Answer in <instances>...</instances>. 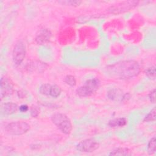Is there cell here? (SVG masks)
Masks as SVG:
<instances>
[{
	"mask_svg": "<svg viewBox=\"0 0 156 156\" xmlns=\"http://www.w3.org/2000/svg\"><path fill=\"white\" fill-rule=\"evenodd\" d=\"M140 72V65L134 60L121 61L105 68V73L108 76L116 79L133 78L138 75Z\"/></svg>",
	"mask_w": 156,
	"mask_h": 156,
	"instance_id": "obj_1",
	"label": "cell"
},
{
	"mask_svg": "<svg viewBox=\"0 0 156 156\" xmlns=\"http://www.w3.org/2000/svg\"><path fill=\"white\" fill-rule=\"evenodd\" d=\"M52 122L63 133L69 135L73 129V125L69 118L62 113H55L51 116Z\"/></svg>",
	"mask_w": 156,
	"mask_h": 156,
	"instance_id": "obj_2",
	"label": "cell"
},
{
	"mask_svg": "<svg viewBox=\"0 0 156 156\" xmlns=\"http://www.w3.org/2000/svg\"><path fill=\"white\" fill-rule=\"evenodd\" d=\"M99 86L100 81L98 79H90L76 90V93L80 97H88L94 94L99 89Z\"/></svg>",
	"mask_w": 156,
	"mask_h": 156,
	"instance_id": "obj_3",
	"label": "cell"
},
{
	"mask_svg": "<svg viewBox=\"0 0 156 156\" xmlns=\"http://www.w3.org/2000/svg\"><path fill=\"white\" fill-rule=\"evenodd\" d=\"M30 129V125L25 121H14L8 124L5 127V131L13 135H21L27 132Z\"/></svg>",
	"mask_w": 156,
	"mask_h": 156,
	"instance_id": "obj_4",
	"label": "cell"
},
{
	"mask_svg": "<svg viewBox=\"0 0 156 156\" xmlns=\"http://www.w3.org/2000/svg\"><path fill=\"white\" fill-rule=\"evenodd\" d=\"M26 56V46L23 41H18L15 45L13 52V61L16 65H20Z\"/></svg>",
	"mask_w": 156,
	"mask_h": 156,
	"instance_id": "obj_5",
	"label": "cell"
},
{
	"mask_svg": "<svg viewBox=\"0 0 156 156\" xmlns=\"http://www.w3.org/2000/svg\"><path fill=\"white\" fill-rule=\"evenodd\" d=\"M99 143L93 139H86L80 141L76 146L77 151L82 152H91L98 149Z\"/></svg>",
	"mask_w": 156,
	"mask_h": 156,
	"instance_id": "obj_6",
	"label": "cell"
},
{
	"mask_svg": "<svg viewBox=\"0 0 156 156\" xmlns=\"http://www.w3.org/2000/svg\"><path fill=\"white\" fill-rule=\"evenodd\" d=\"M139 3L138 1H123L117 4H115L110 7V11L113 13H119L127 10L132 9L135 7Z\"/></svg>",
	"mask_w": 156,
	"mask_h": 156,
	"instance_id": "obj_7",
	"label": "cell"
},
{
	"mask_svg": "<svg viewBox=\"0 0 156 156\" xmlns=\"http://www.w3.org/2000/svg\"><path fill=\"white\" fill-rule=\"evenodd\" d=\"M1 99L9 96L13 91V85L11 80L7 77H2L1 79Z\"/></svg>",
	"mask_w": 156,
	"mask_h": 156,
	"instance_id": "obj_8",
	"label": "cell"
},
{
	"mask_svg": "<svg viewBox=\"0 0 156 156\" xmlns=\"http://www.w3.org/2000/svg\"><path fill=\"white\" fill-rule=\"evenodd\" d=\"M51 37V32L47 29H43L38 31L35 37V41L40 44L48 43Z\"/></svg>",
	"mask_w": 156,
	"mask_h": 156,
	"instance_id": "obj_9",
	"label": "cell"
},
{
	"mask_svg": "<svg viewBox=\"0 0 156 156\" xmlns=\"http://www.w3.org/2000/svg\"><path fill=\"white\" fill-rule=\"evenodd\" d=\"M127 94H124L121 90L119 89H111L108 91L107 96L109 99L113 101H122L126 98V96Z\"/></svg>",
	"mask_w": 156,
	"mask_h": 156,
	"instance_id": "obj_10",
	"label": "cell"
},
{
	"mask_svg": "<svg viewBox=\"0 0 156 156\" xmlns=\"http://www.w3.org/2000/svg\"><path fill=\"white\" fill-rule=\"evenodd\" d=\"M17 108L18 106L16 104L13 102H7L5 103L1 107V112L5 115H9L15 113Z\"/></svg>",
	"mask_w": 156,
	"mask_h": 156,
	"instance_id": "obj_11",
	"label": "cell"
},
{
	"mask_svg": "<svg viewBox=\"0 0 156 156\" xmlns=\"http://www.w3.org/2000/svg\"><path fill=\"white\" fill-rule=\"evenodd\" d=\"M127 121L125 118H118L110 120L108 126L111 127H121L127 124Z\"/></svg>",
	"mask_w": 156,
	"mask_h": 156,
	"instance_id": "obj_12",
	"label": "cell"
},
{
	"mask_svg": "<svg viewBox=\"0 0 156 156\" xmlns=\"http://www.w3.org/2000/svg\"><path fill=\"white\" fill-rule=\"evenodd\" d=\"M132 155V153L130 151L124 147H119L118 148L113 151H112L109 155Z\"/></svg>",
	"mask_w": 156,
	"mask_h": 156,
	"instance_id": "obj_13",
	"label": "cell"
},
{
	"mask_svg": "<svg viewBox=\"0 0 156 156\" xmlns=\"http://www.w3.org/2000/svg\"><path fill=\"white\" fill-rule=\"evenodd\" d=\"M61 91L62 90L59 86L57 85H51L49 91V96L52 98H57L60 95Z\"/></svg>",
	"mask_w": 156,
	"mask_h": 156,
	"instance_id": "obj_14",
	"label": "cell"
},
{
	"mask_svg": "<svg viewBox=\"0 0 156 156\" xmlns=\"http://www.w3.org/2000/svg\"><path fill=\"white\" fill-rule=\"evenodd\" d=\"M147 152L149 155H152L155 152V137H152L147 144Z\"/></svg>",
	"mask_w": 156,
	"mask_h": 156,
	"instance_id": "obj_15",
	"label": "cell"
},
{
	"mask_svg": "<svg viewBox=\"0 0 156 156\" xmlns=\"http://www.w3.org/2000/svg\"><path fill=\"white\" fill-rule=\"evenodd\" d=\"M51 85L49 83H44L41 85L39 88L40 93L45 96H49V91L51 88Z\"/></svg>",
	"mask_w": 156,
	"mask_h": 156,
	"instance_id": "obj_16",
	"label": "cell"
},
{
	"mask_svg": "<svg viewBox=\"0 0 156 156\" xmlns=\"http://www.w3.org/2000/svg\"><path fill=\"white\" fill-rule=\"evenodd\" d=\"M64 81L67 85H68L71 87H74L76 85V80L75 77L71 75L66 76L65 78Z\"/></svg>",
	"mask_w": 156,
	"mask_h": 156,
	"instance_id": "obj_17",
	"label": "cell"
},
{
	"mask_svg": "<svg viewBox=\"0 0 156 156\" xmlns=\"http://www.w3.org/2000/svg\"><path fill=\"white\" fill-rule=\"evenodd\" d=\"M155 120V108H153L152 110L145 116L144 121H154Z\"/></svg>",
	"mask_w": 156,
	"mask_h": 156,
	"instance_id": "obj_18",
	"label": "cell"
},
{
	"mask_svg": "<svg viewBox=\"0 0 156 156\" xmlns=\"http://www.w3.org/2000/svg\"><path fill=\"white\" fill-rule=\"evenodd\" d=\"M146 74L151 79H155V67L152 66L149 68L146 71Z\"/></svg>",
	"mask_w": 156,
	"mask_h": 156,
	"instance_id": "obj_19",
	"label": "cell"
},
{
	"mask_svg": "<svg viewBox=\"0 0 156 156\" xmlns=\"http://www.w3.org/2000/svg\"><path fill=\"white\" fill-rule=\"evenodd\" d=\"M59 3H62V4L71 5V6H78L82 2L80 1H59Z\"/></svg>",
	"mask_w": 156,
	"mask_h": 156,
	"instance_id": "obj_20",
	"label": "cell"
},
{
	"mask_svg": "<svg viewBox=\"0 0 156 156\" xmlns=\"http://www.w3.org/2000/svg\"><path fill=\"white\" fill-rule=\"evenodd\" d=\"M39 115V109L37 107H32L30 110V115L33 118H36Z\"/></svg>",
	"mask_w": 156,
	"mask_h": 156,
	"instance_id": "obj_21",
	"label": "cell"
},
{
	"mask_svg": "<svg viewBox=\"0 0 156 156\" xmlns=\"http://www.w3.org/2000/svg\"><path fill=\"white\" fill-rule=\"evenodd\" d=\"M149 98L151 102L155 103V89L151 91L149 94Z\"/></svg>",
	"mask_w": 156,
	"mask_h": 156,
	"instance_id": "obj_22",
	"label": "cell"
},
{
	"mask_svg": "<svg viewBox=\"0 0 156 156\" xmlns=\"http://www.w3.org/2000/svg\"><path fill=\"white\" fill-rule=\"evenodd\" d=\"M28 109H29V107L26 104H23V105H20L19 107V110L21 112H26L28 110Z\"/></svg>",
	"mask_w": 156,
	"mask_h": 156,
	"instance_id": "obj_23",
	"label": "cell"
}]
</instances>
